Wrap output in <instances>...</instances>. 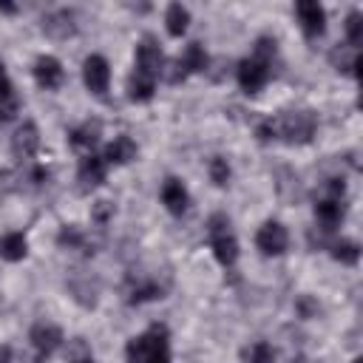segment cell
<instances>
[{
	"instance_id": "obj_1",
	"label": "cell",
	"mask_w": 363,
	"mask_h": 363,
	"mask_svg": "<svg viewBox=\"0 0 363 363\" xmlns=\"http://www.w3.org/2000/svg\"><path fill=\"white\" fill-rule=\"evenodd\" d=\"M125 354H128V363H170L167 329L162 323H153L145 335L128 340Z\"/></svg>"
},
{
	"instance_id": "obj_2",
	"label": "cell",
	"mask_w": 363,
	"mask_h": 363,
	"mask_svg": "<svg viewBox=\"0 0 363 363\" xmlns=\"http://www.w3.org/2000/svg\"><path fill=\"white\" fill-rule=\"evenodd\" d=\"M272 57H275V40L261 37V40L255 43V54L238 65V85H241L247 94H255V91L264 88V82L269 79Z\"/></svg>"
},
{
	"instance_id": "obj_3",
	"label": "cell",
	"mask_w": 363,
	"mask_h": 363,
	"mask_svg": "<svg viewBox=\"0 0 363 363\" xmlns=\"http://www.w3.org/2000/svg\"><path fill=\"white\" fill-rule=\"evenodd\" d=\"M315 128L318 122H315V113L309 111H286L272 122V130L289 145H306L315 136Z\"/></svg>"
},
{
	"instance_id": "obj_4",
	"label": "cell",
	"mask_w": 363,
	"mask_h": 363,
	"mask_svg": "<svg viewBox=\"0 0 363 363\" xmlns=\"http://www.w3.org/2000/svg\"><path fill=\"white\" fill-rule=\"evenodd\" d=\"M207 233H210V247H213L218 264H221V267H233L235 258H238V241H235V235H233V230H230L227 216H221V213L210 216Z\"/></svg>"
},
{
	"instance_id": "obj_5",
	"label": "cell",
	"mask_w": 363,
	"mask_h": 363,
	"mask_svg": "<svg viewBox=\"0 0 363 363\" xmlns=\"http://www.w3.org/2000/svg\"><path fill=\"white\" fill-rule=\"evenodd\" d=\"M162 71V48L153 37H145L136 45V74H145L150 79H156Z\"/></svg>"
},
{
	"instance_id": "obj_6",
	"label": "cell",
	"mask_w": 363,
	"mask_h": 363,
	"mask_svg": "<svg viewBox=\"0 0 363 363\" xmlns=\"http://www.w3.org/2000/svg\"><path fill=\"white\" fill-rule=\"evenodd\" d=\"M295 14H298L301 28H303V34H306L309 40H315V37L323 34V28H326V11H323L318 3L303 0V3L295 6Z\"/></svg>"
},
{
	"instance_id": "obj_7",
	"label": "cell",
	"mask_w": 363,
	"mask_h": 363,
	"mask_svg": "<svg viewBox=\"0 0 363 363\" xmlns=\"http://www.w3.org/2000/svg\"><path fill=\"white\" fill-rule=\"evenodd\" d=\"M82 79L85 85L94 91V94H105L108 91V79H111V68H108V60L99 57V54H91L82 65Z\"/></svg>"
},
{
	"instance_id": "obj_8",
	"label": "cell",
	"mask_w": 363,
	"mask_h": 363,
	"mask_svg": "<svg viewBox=\"0 0 363 363\" xmlns=\"http://www.w3.org/2000/svg\"><path fill=\"white\" fill-rule=\"evenodd\" d=\"M255 244H258V250H261L264 255H281V252L286 250V244H289V235H286V230H284L278 221H267V224L258 230Z\"/></svg>"
},
{
	"instance_id": "obj_9",
	"label": "cell",
	"mask_w": 363,
	"mask_h": 363,
	"mask_svg": "<svg viewBox=\"0 0 363 363\" xmlns=\"http://www.w3.org/2000/svg\"><path fill=\"white\" fill-rule=\"evenodd\" d=\"M204 68H207V54H204V48H201L199 43H190L187 51L176 60V71L170 74V82H179V79H184L187 74H196V71H204Z\"/></svg>"
},
{
	"instance_id": "obj_10",
	"label": "cell",
	"mask_w": 363,
	"mask_h": 363,
	"mask_svg": "<svg viewBox=\"0 0 363 363\" xmlns=\"http://www.w3.org/2000/svg\"><path fill=\"white\" fill-rule=\"evenodd\" d=\"M43 31L54 40H68L77 34V23H74V14L60 9V11H51L43 17Z\"/></svg>"
},
{
	"instance_id": "obj_11",
	"label": "cell",
	"mask_w": 363,
	"mask_h": 363,
	"mask_svg": "<svg viewBox=\"0 0 363 363\" xmlns=\"http://www.w3.org/2000/svg\"><path fill=\"white\" fill-rule=\"evenodd\" d=\"M37 147H40L37 125H34V122H23V125L17 128V133H14V139H11L14 156H17V159H28V156L37 153Z\"/></svg>"
},
{
	"instance_id": "obj_12",
	"label": "cell",
	"mask_w": 363,
	"mask_h": 363,
	"mask_svg": "<svg viewBox=\"0 0 363 363\" xmlns=\"http://www.w3.org/2000/svg\"><path fill=\"white\" fill-rule=\"evenodd\" d=\"M31 343L43 357H48L51 352H57L62 346V332L57 326H51V323H37L31 329Z\"/></svg>"
},
{
	"instance_id": "obj_13",
	"label": "cell",
	"mask_w": 363,
	"mask_h": 363,
	"mask_svg": "<svg viewBox=\"0 0 363 363\" xmlns=\"http://www.w3.org/2000/svg\"><path fill=\"white\" fill-rule=\"evenodd\" d=\"M34 79L40 88H57L62 82V65L54 57H40L34 62Z\"/></svg>"
},
{
	"instance_id": "obj_14",
	"label": "cell",
	"mask_w": 363,
	"mask_h": 363,
	"mask_svg": "<svg viewBox=\"0 0 363 363\" xmlns=\"http://www.w3.org/2000/svg\"><path fill=\"white\" fill-rule=\"evenodd\" d=\"M162 204L173 213V216H182L187 210V190L179 179H167L162 184Z\"/></svg>"
},
{
	"instance_id": "obj_15",
	"label": "cell",
	"mask_w": 363,
	"mask_h": 363,
	"mask_svg": "<svg viewBox=\"0 0 363 363\" xmlns=\"http://www.w3.org/2000/svg\"><path fill=\"white\" fill-rule=\"evenodd\" d=\"M315 216H318V221L323 224V230H332V227L343 218V199L320 196L318 204H315Z\"/></svg>"
},
{
	"instance_id": "obj_16",
	"label": "cell",
	"mask_w": 363,
	"mask_h": 363,
	"mask_svg": "<svg viewBox=\"0 0 363 363\" xmlns=\"http://www.w3.org/2000/svg\"><path fill=\"white\" fill-rule=\"evenodd\" d=\"M79 182L85 184V187H96V184H102L105 182V159H99V156H85L82 162H79Z\"/></svg>"
},
{
	"instance_id": "obj_17",
	"label": "cell",
	"mask_w": 363,
	"mask_h": 363,
	"mask_svg": "<svg viewBox=\"0 0 363 363\" xmlns=\"http://www.w3.org/2000/svg\"><path fill=\"white\" fill-rule=\"evenodd\" d=\"M133 156H136V145H133L130 136H116V139L108 145V150H105V159L113 162V164H125V162H130Z\"/></svg>"
},
{
	"instance_id": "obj_18",
	"label": "cell",
	"mask_w": 363,
	"mask_h": 363,
	"mask_svg": "<svg viewBox=\"0 0 363 363\" xmlns=\"http://www.w3.org/2000/svg\"><path fill=\"white\" fill-rule=\"evenodd\" d=\"M26 250H28V244H26V235H23V233H9V235L0 238V255H3L6 261H20V258H26Z\"/></svg>"
},
{
	"instance_id": "obj_19",
	"label": "cell",
	"mask_w": 363,
	"mask_h": 363,
	"mask_svg": "<svg viewBox=\"0 0 363 363\" xmlns=\"http://www.w3.org/2000/svg\"><path fill=\"white\" fill-rule=\"evenodd\" d=\"M153 91H156V79H150V77L133 71V77H130V82H128V96H130L133 102H147V99L153 96Z\"/></svg>"
},
{
	"instance_id": "obj_20",
	"label": "cell",
	"mask_w": 363,
	"mask_h": 363,
	"mask_svg": "<svg viewBox=\"0 0 363 363\" xmlns=\"http://www.w3.org/2000/svg\"><path fill=\"white\" fill-rule=\"evenodd\" d=\"M164 23H167V31L173 37H182L187 31V23H190V14L182 3H170L167 6V14H164Z\"/></svg>"
},
{
	"instance_id": "obj_21",
	"label": "cell",
	"mask_w": 363,
	"mask_h": 363,
	"mask_svg": "<svg viewBox=\"0 0 363 363\" xmlns=\"http://www.w3.org/2000/svg\"><path fill=\"white\" fill-rule=\"evenodd\" d=\"M99 128H102V125L94 119V122H85L82 128L71 130V133H68V136H71V145H74V147H91V145L99 139Z\"/></svg>"
},
{
	"instance_id": "obj_22",
	"label": "cell",
	"mask_w": 363,
	"mask_h": 363,
	"mask_svg": "<svg viewBox=\"0 0 363 363\" xmlns=\"http://www.w3.org/2000/svg\"><path fill=\"white\" fill-rule=\"evenodd\" d=\"M332 255H335V261H340V264H357L360 247H357L354 241H335Z\"/></svg>"
},
{
	"instance_id": "obj_23",
	"label": "cell",
	"mask_w": 363,
	"mask_h": 363,
	"mask_svg": "<svg viewBox=\"0 0 363 363\" xmlns=\"http://www.w3.org/2000/svg\"><path fill=\"white\" fill-rule=\"evenodd\" d=\"M346 37H349L352 48H357L363 43V17H360V11H352L346 17Z\"/></svg>"
},
{
	"instance_id": "obj_24",
	"label": "cell",
	"mask_w": 363,
	"mask_h": 363,
	"mask_svg": "<svg viewBox=\"0 0 363 363\" xmlns=\"http://www.w3.org/2000/svg\"><path fill=\"white\" fill-rule=\"evenodd\" d=\"M244 357H247V363H275V352H272V346L264 343V340L255 343L252 349H247Z\"/></svg>"
},
{
	"instance_id": "obj_25",
	"label": "cell",
	"mask_w": 363,
	"mask_h": 363,
	"mask_svg": "<svg viewBox=\"0 0 363 363\" xmlns=\"http://www.w3.org/2000/svg\"><path fill=\"white\" fill-rule=\"evenodd\" d=\"M210 179H213V184H218V187H224V184L230 182V164H227V159L216 156V159L210 162Z\"/></svg>"
},
{
	"instance_id": "obj_26",
	"label": "cell",
	"mask_w": 363,
	"mask_h": 363,
	"mask_svg": "<svg viewBox=\"0 0 363 363\" xmlns=\"http://www.w3.org/2000/svg\"><path fill=\"white\" fill-rule=\"evenodd\" d=\"M60 244H62V247H65V244H68V247H82V244H85V235L71 224V227H62V230H60Z\"/></svg>"
},
{
	"instance_id": "obj_27",
	"label": "cell",
	"mask_w": 363,
	"mask_h": 363,
	"mask_svg": "<svg viewBox=\"0 0 363 363\" xmlns=\"http://www.w3.org/2000/svg\"><path fill=\"white\" fill-rule=\"evenodd\" d=\"M17 108H20V102H17V96H11V99H6V102H0V122H9L14 113H17Z\"/></svg>"
},
{
	"instance_id": "obj_28",
	"label": "cell",
	"mask_w": 363,
	"mask_h": 363,
	"mask_svg": "<svg viewBox=\"0 0 363 363\" xmlns=\"http://www.w3.org/2000/svg\"><path fill=\"white\" fill-rule=\"evenodd\" d=\"M9 357H11L9 346H0V363H9Z\"/></svg>"
},
{
	"instance_id": "obj_29",
	"label": "cell",
	"mask_w": 363,
	"mask_h": 363,
	"mask_svg": "<svg viewBox=\"0 0 363 363\" xmlns=\"http://www.w3.org/2000/svg\"><path fill=\"white\" fill-rule=\"evenodd\" d=\"M0 11H6V14H11V11H14V6H11V3H0Z\"/></svg>"
},
{
	"instance_id": "obj_30",
	"label": "cell",
	"mask_w": 363,
	"mask_h": 363,
	"mask_svg": "<svg viewBox=\"0 0 363 363\" xmlns=\"http://www.w3.org/2000/svg\"><path fill=\"white\" fill-rule=\"evenodd\" d=\"M77 363H94V360H91V354H85V357H77Z\"/></svg>"
},
{
	"instance_id": "obj_31",
	"label": "cell",
	"mask_w": 363,
	"mask_h": 363,
	"mask_svg": "<svg viewBox=\"0 0 363 363\" xmlns=\"http://www.w3.org/2000/svg\"><path fill=\"white\" fill-rule=\"evenodd\" d=\"M0 77H6V71H3V62H0Z\"/></svg>"
},
{
	"instance_id": "obj_32",
	"label": "cell",
	"mask_w": 363,
	"mask_h": 363,
	"mask_svg": "<svg viewBox=\"0 0 363 363\" xmlns=\"http://www.w3.org/2000/svg\"><path fill=\"white\" fill-rule=\"evenodd\" d=\"M354 363H363V360H360V357H357V360H354Z\"/></svg>"
}]
</instances>
